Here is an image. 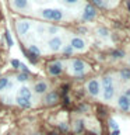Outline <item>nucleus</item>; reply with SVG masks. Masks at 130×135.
<instances>
[{"label":"nucleus","instance_id":"nucleus-1","mask_svg":"<svg viewBox=\"0 0 130 135\" xmlns=\"http://www.w3.org/2000/svg\"><path fill=\"white\" fill-rule=\"evenodd\" d=\"M41 16L45 20H50V21H60L63 18L62 10H57V8H44L41 11Z\"/></svg>","mask_w":130,"mask_h":135},{"label":"nucleus","instance_id":"nucleus-2","mask_svg":"<svg viewBox=\"0 0 130 135\" xmlns=\"http://www.w3.org/2000/svg\"><path fill=\"white\" fill-rule=\"evenodd\" d=\"M87 90H88V93H90L91 96L96 97V96L99 94V90H101V84H99V82H98L96 79L90 80V82H88V84H87Z\"/></svg>","mask_w":130,"mask_h":135},{"label":"nucleus","instance_id":"nucleus-3","mask_svg":"<svg viewBox=\"0 0 130 135\" xmlns=\"http://www.w3.org/2000/svg\"><path fill=\"white\" fill-rule=\"evenodd\" d=\"M49 45V49L53 51V52H57L63 48V42H62V38L60 37H52L48 42Z\"/></svg>","mask_w":130,"mask_h":135},{"label":"nucleus","instance_id":"nucleus-4","mask_svg":"<svg viewBox=\"0 0 130 135\" xmlns=\"http://www.w3.org/2000/svg\"><path fill=\"white\" fill-rule=\"evenodd\" d=\"M48 72L52 76H57V75H60L62 72H63V65H62V62H53V63H50V65L48 66Z\"/></svg>","mask_w":130,"mask_h":135},{"label":"nucleus","instance_id":"nucleus-5","mask_svg":"<svg viewBox=\"0 0 130 135\" xmlns=\"http://www.w3.org/2000/svg\"><path fill=\"white\" fill-rule=\"evenodd\" d=\"M71 68H73V72L75 75H83L84 72H85V68L87 65L84 63L83 61H73V63H71Z\"/></svg>","mask_w":130,"mask_h":135},{"label":"nucleus","instance_id":"nucleus-6","mask_svg":"<svg viewBox=\"0 0 130 135\" xmlns=\"http://www.w3.org/2000/svg\"><path fill=\"white\" fill-rule=\"evenodd\" d=\"M95 16H96V11H95V8L92 7V6H85V8H84V14H83V18L84 20H87V21H91V20H94L95 18Z\"/></svg>","mask_w":130,"mask_h":135},{"label":"nucleus","instance_id":"nucleus-7","mask_svg":"<svg viewBox=\"0 0 130 135\" xmlns=\"http://www.w3.org/2000/svg\"><path fill=\"white\" fill-rule=\"evenodd\" d=\"M70 45L73 49H77V51L85 49V42H84V40H81V38H78V37H74L73 40H71Z\"/></svg>","mask_w":130,"mask_h":135},{"label":"nucleus","instance_id":"nucleus-8","mask_svg":"<svg viewBox=\"0 0 130 135\" xmlns=\"http://www.w3.org/2000/svg\"><path fill=\"white\" fill-rule=\"evenodd\" d=\"M11 6L17 10H27L29 7V0H13Z\"/></svg>","mask_w":130,"mask_h":135},{"label":"nucleus","instance_id":"nucleus-9","mask_svg":"<svg viewBox=\"0 0 130 135\" xmlns=\"http://www.w3.org/2000/svg\"><path fill=\"white\" fill-rule=\"evenodd\" d=\"M117 105H119V108H122L123 111H129L130 110V103L124 96H119V99H117Z\"/></svg>","mask_w":130,"mask_h":135},{"label":"nucleus","instance_id":"nucleus-10","mask_svg":"<svg viewBox=\"0 0 130 135\" xmlns=\"http://www.w3.org/2000/svg\"><path fill=\"white\" fill-rule=\"evenodd\" d=\"M29 28H31V24H29L28 21H20L18 25H17V30H18V32L21 34V35L27 34L29 31Z\"/></svg>","mask_w":130,"mask_h":135},{"label":"nucleus","instance_id":"nucleus-11","mask_svg":"<svg viewBox=\"0 0 130 135\" xmlns=\"http://www.w3.org/2000/svg\"><path fill=\"white\" fill-rule=\"evenodd\" d=\"M34 90H35V93H38V94H44V93H46V90H48V83L46 82H38V83H35V86H34Z\"/></svg>","mask_w":130,"mask_h":135},{"label":"nucleus","instance_id":"nucleus-12","mask_svg":"<svg viewBox=\"0 0 130 135\" xmlns=\"http://www.w3.org/2000/svg\"><path fill=\"white\" fill-rule=\"evenodd\" d=\"M18 96H20V97H24V99L31 100L32 91H31V89H29V87L23 86V87H20V89H18Z\"/></svg>","mask_w":130,"mask_h":135},{"label":"nucleus","instance_id":"nucleus-13","mask_svg":"<svg viewBox=\"0 0 130 135\" xmlns=\"http://www.w3.org/2000/svg\"><path fill=\"white\" fill-rule=\"evenodd\" d=\"M15 103L18 104L20 107H23V108H29L31 107V100L24 99V97H20V96L15 97Z\"/></svg>","mask_w":130,"mask_h":135},{"label":"nucleus","instance_id":"nucleus-14","mask_svg":"<svg viewBox=\"0 0 130 135\" xmlns=\"http://www.w3.org/2000/svg\"><path fill=\"white\" fill-rule=\"evenodd\" d=\"M57 100H59V96H57L56 91H50V93H48V94H46V97H45V103H46V104H55Z\"/></svg>","mask_w":130,"mask_h":135},{"label":"nucleus","instance_id":"nucleus-15","mask_svg":"<svg viewBox=\"0 0 130 135\" xmlns=\"http://www.w3.org/2000/svg\"><path fill=\"white\" fill-rule=\"evenodd\" d=\"M113 94H115V89H113V86H109V87H104V100H112Z\"/></svg>","mask_w":130,"mask_h":135},{"label":"nucleus","instance_id":"nucleus-16","mask_svg":"<svg viewBox=\"0 0 130 135\" xmlns=\"http://www.w3.org/2000/svg\"><path fill=\"white\" fill-rule=\"evenodd\" d=\"M8 83H10V79H8V78H0V91L6 90L7 86H8Z\"/></svg>","mask_w":130,"mask_h":135},{"label":"nucleus","instance_id":"nucleus-17","mask_svg":"<svg viewBox=\"0 0 130 135\" xmlns=\"http://www.w3.org/2000/svg\"><path fill=\"white\" fill-rule=\"evenodd\" d=\"M102 86H104V87L113 86V79H112V76H105V78L102 79Z\"/></svg>","mask_w":130,"mask_h":135},{"label":"nucleus","instance_id":"nucleus-18","mask_svg":"<svg viewBox=\"0 0 130 135\" xmlns=\"http://www.w3.org/2000/svg\"><path fill=\"white\" fill-rule=\"evenodd\" d=\"M120 78L124 80V82H127V80H130V69L129 68H126V69H123L120 72Z\"/></svg>","mask_w":130,"mask_h":135},{"label":"nucleus","instance_id":"nucleus-19","mask_svg":"<svg viewBox=\"0 0 130 135\" xmlns=\"http://www.w3.org/2000/svg\"><path fill=\"white\" fill-rule=\"evenodd\" d=\"M29 54H31L32 56H39L41 51H39V48H36L35 45H29Z\"/></svg>","mask_w":130,"mask_h":135},{"label":"nucleus","instance_id":"nucleus-20","mask_svg":"<svg viewBox=\"0 0 130 135\" xmlns=\"http://www.w3.org/2000/svg\"><path fill=\"white\" fill-rule=\"evenodd\" d=\"M98 35H101L102 38H106V37L109 35V31H108L106 28H99V30H98Z\"/></svg>","mask_w":130,"mask_h":135},{"label":"nucleus","instance_id":"nucleus-21","mask_svg":"<svg viewBox=\"0 0 130 135\" xmlns=\"http://www.w3.org/2000/svg\"><path fill=\"white\" fill-rule=\"evenodd\" d=\"M46 31H48V34H50V35H55V34L59 32V28H57V27H53V25H52V27H48V28H46Z\"/></svg>","mask_w":130,"mask_h":135},{"label":"nucleus","instance_id":"nucleus-22","mask_svg":"<svg viewBox=\"0 0 130 135\" xmlns=\"http://www.w3.org/2000/svg\"><path fill=\"white\" fill-rule=\"evenodd\" d=\"M17 80H18V82H27V80H28V75L27 73H20L18 76H17Z\"/></svg>","mask_w":130,"mask_h":135},{"label":"nucleus","instance_id":"nucleus-23","mask_svg":"<svg viewBox=\"0 0 130 135\" xmlns=\"http://www.w3.org/2000/svg\"><path fill=\"white\" fill-rule=\"evenodd\" d=\"M4 37H6L7 45H8V46H13V40H11V37H10V32L6 31V34H4Z\"/></svg>","mask_w":130,"mask_h":135},{"label":"nucleus","instance_id":"nucleus-24","mask_svg":"<svg viewBox=\"0 0 130 135\" xmlns=\"http://www.w3.org/2000/svg\"><path fill=\"white\" fill-rule=\"evenodd\" d=\"M73 48H71V45H66V46H63V52L67 54V55H70V54H73Z\"/></svg>","mask_w":130,"mask_h":135},{"label":"nucleus","instance_id":"nucleus-25","mask_svg":"<svg viewBox=\"0 0 130 135\" xmlns=\"http://www.w3.org/2000/svg\"><path fill=\"white\" fill-rule=\"evenodd\" d=\"M84 128V124H83V121L81 120H78L77 122H75V131H77V132H80V131H81Z\"/></svg>","mask_w":130,"mask_h":135},{"label":"nucleus","instance_id":"nucleus-26","mask_svg":"<svg viewBox=\"0 0 130 135\" xmlns=\"http://www.w3.org/2000/svg\"><path fill=\"white\" fill-rule=\"evenodd\" d=\"M109 127L113 129V131H116L117 129V124H116V121L115 120H109Z\"/></svg>","mask_w":130,"mask_h":135},{"label":"nucleus","instance_id":"nucleus-27","mask_svg":"<svg viewBox=\"0 0 130 135\" xmlns=\"http://www.w3.org/2000/svg\"><path fill=\"white\" fill-rule=\"evenodd\" d=\"M123 52H122V51H113V52H112V56H115V58H122V56H123Z\"/></svg>","mask_w":130,"mask_h":135},{"label":"nucleus","instance_id":"nucleus-28","mask_svg":"<svg viewBox=\"0 0 130 135\" xmlns=\"http://www.w3.org/2000/svg\"><path fill=\"white\" fill-rule=\"evenodd\" d=\"M11 65L14 66V68H20V66H21V62L18 61V59H13V61H11Z\"/></svg>","mask_w":130,"mask_h":135},{"label":"nucleus","instance_id":"nucleus-29","mask_svg":"<svg viewBox=\"0 0 130 135\" xmlns=\"http://www.w3.org/2000/svg\"><path fill=\"white\" fill-rule=\"evenodd\" d=\"M36 31H38V34H41V35H42V34H44V32L46 31V28L44 27V25H39V27L36 28Z\"/></svg>","mask_w":130,"mask_h":135},{"label":"nucleus","instance_id":"nucleus-30","mask_svg":"<svg viewBox=\"0 0 130 135\" xmlns=\"http://www.w3.org/2000/svg\"><path fill=\"white\" fill-rule=\"evenodd\" d=\"M92 3H94L95 6H99V7L104 6V0H92Z\"/></svg>","mask_w":130,"mask_h":135},{"label":"nucleus","instance_id":"nucleus-31","mask_svg":"<svg viewBox=\"0 0 130 135\" xmlns=\"http://www.w3.org/2000/svg\"><path fill=\"white\" fill-rule=\"evenodd\" d=\"M124 97H126V99H127L129 100V103H130V89H126V93H124V94H123Z\"/></svg>","mask_w":130,"mask_h":135},{"label":"nucleus","instance_id":"nucleus-32","mask_svg":"<svg viewBox=\"0 0 130 135\" xmlns=\"http://www.w3.org/2000/svg\"><path fill=\"white\" fill-rule=\"evenodd\" d=\"M63 2H66L67 4H75L78 2V0H63Z\"/></svg>","mask_w":130,"mask_h":135},{"label":"nucleus","instance_id":"nucleus-33","mask_svg":"<svg viewBox=\"0 0 130 135\" xmlns=\"http://www.w3.org/2000/svg\"><path fill=\"white\" fill-rule=\"evenodd\" d=\"M60 129H62V131H67V125L62 124V125H60Z\"/></svg>","mask_w":130,"mask_h":135},{"label":"nucleus","instance_id":"nucleus-34","mask_svg":"<svg viewBox=\"0 0 130 135\" xmlns=\"http://www.w3.org/2000/svg\"><path fill=\"white\" fill-rule=\"evenodd\" d=\"M111 135H119V129H116V131H112Z\"/></svg>","mask_w":130,"mask_h":135},{"label":"nucleus","instance_id":"nucleus-35","mask_svg":"<svg viewBox=\"0 0 130 135\" xmlns=\"http://www.w3.org/2000/svg\"><path fill=\"white\" fill-rule=\"evenodd\" d=\"M127 6H129V10H130V2H129V3H127Z\"/></svg>","mask_w":130,"mask_h":135},{"label":"nucleus","instance_id":"nucleus-36","mask_svg":"<svg viewBox=\"0 0 130 135\" xmlns=\"http://www.w3.org/2000/svg\"><path fill=\"white\" fill-rule=\"evenodd\" d=\"M34 135H41V134H34Z\"/></svg>","mask_w":130,"mask_h":135}]
</instances>
